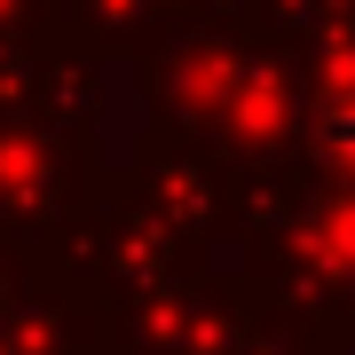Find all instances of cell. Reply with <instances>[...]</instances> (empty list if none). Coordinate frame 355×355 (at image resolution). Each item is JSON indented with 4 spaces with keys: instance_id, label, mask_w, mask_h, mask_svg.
I'll return each instance as SVG.
<instances>
[{
    "instance_id": "1",
    "label": "cell",
    "mask_w": 355,
    "mask_h": 355,
    "mask_svg": "<svg viewBox=\"0 0 355 355\" xmlns=\"http://www.w3.org/2000/svg\"><path fill=\"white\" fill-rule=\"evenodd\" d=\"M324 142H331V150L355 166V95H340V103L324 111Z\"/></svg>"
}]
</instances>
